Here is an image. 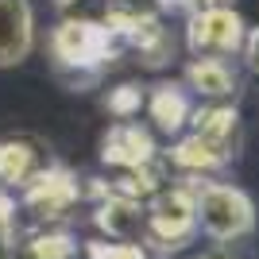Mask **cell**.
<instances>
[{"label":"cell","mask_w":259,"mask_h":259,"mask_svg":"<svg viewBox=\"0 0 259 259\" xmlns=\"http://www.w3.org/2000/svg\"><path fill=\"white\" fill-rule=\"evenodd\" d=\"M101 159L116 170H140L147 162L159 159L147 128H140L136 120H120L116 128H108V136L101 140Z\"/></svg>","instance_id":"cell-8"},{"label":"cell","mask_w":259,"mask_h":259,"mask_svg":"<svg viewBox=\"0 0 259 259\" xmlns=\"http://www.w3.org/2000/svg\"><path fill=\"white\" fill-rule=\"evenodd\" d=\"M43 166H47V155L35 140H27V136L0 140V182L4 186H27Z\"/></svg>","instance_id":"cell-10"},{"label":"cell","mask_w":259,"mask_h":259,"mask_svg":"<svg viewBox=\"0 0 259 259\" xmlns=\"http://www.w3.org/2000/svg\"><path fill=\"white\" fill-rule=\"evenodd\" d=\"M35 51L31 0H0V70L20 66Z\"/></svg>","instance_id":"cell-7"},{"label":"cell","mask_w":259,"mask_h":259,"mask_svg":"<svg viewBox=\"0 0 259 259\" xmlns=\"http://www.w3.org/2000/svg\"><path fill=\"white\" fill-rule=\"evenodd\" d=\"M197 259H248V255L240 251V244H236V240H213V248H209V251H201Z\"/></svg>","instance_id":"cell-17"},{"label":"cell","mask_w":259,"mask_h":259,"mask_svg":"<svg viewBox=\"0 0 259 259\" xmlns=\"http://www.w3.org/2000/svg\"><path fill=\"white\" fill-rule=\"evenodd\" d=\"M85 259H147V248L136 240H93L85 244Z\"/></svg>","instance_id":"cell-14"},{"label":"cell","mask_w":259,"mask_h":259,"mask_svg":"<svg viewBox=\"0 0 259 259\" xmlns=\"http://www.w3.org/2000/svg\"><path fill=\"white\" fill-rule=\"evenodd\" d=\"M140 108H143V89L140 85H120V89L108 93V112H112V116L132 120Z\"/></svg>","instance_id":"cell-15"},{"label":"cell","mask_w":259,"mask_h":259,"mask_svg":"<svg viewBox=\"0 0 259 259\" xmlns=\"http://www.w3.org/2000/svg\"><path fill=\"white\" fill-rule=\"evenodd\" d=\"M190 120H194L190 136H182L178 147L170 151V162L178 170L194 174V178H205L217 166H225V162L236 159V151H240V116H236V108L209 105V108L190 112Z\"/></svg>","instance_id":"cell-1"},{"label":"cell","mask_w":259,"mask_h":259,"mask_svg":"<svg viewBox=\"0 0 259 259\" xmlns=\"http://www.w3.org/2000/svg\"><path fill=\"white\" fill-rule=\"evenodd\" d=\"M186 85L194 89L197 97L225 101L236 93V70L228 66V58H194L190 70H186Z\"/></svg>","instance_id":"cell-11"},{"label":"cell","mask_w":259,"mask_h":259,"mask_svg":"<svg viewBox=\"0 0 259 259\" xmlns=\"http://www.w3.org/2000/svg\"><path fill=\"white\" fill-rule=\"evenodd\" d=\"M20 190H23V209L35 213L39 221H58V217H66L77 205V197H81L74 174L62 170V166H51V162H47L27 186H20Z\"/></svg>","instance_id":"cell-6"},{"label":"cell","mask_w":259,"mask_h":259,"mask_svg":"<svg viewBox=\"0 0 259 259\" xmlns=\"http://www.w3.org/2000/svg\"><path fill=\"white\" fill-rule=\"evenodd\" d=\"M16 259H77V244L66 232H39L16 248Z\"/></svg>","instance_id":"cell-13"},{"label":"cell","mask_w":259,"mask_h":259,"mask_svg":"<svg viewBox=\"0 0 259 259\" xmlns=\"http://www.w3.org/2000/svg\"><path fill=\"white\" fill-rule=\"evenodd\" d=\"M197 232L194 221V194L190 182L182 186H159L143 201V248L151 244L159 251H178L186 248Z\"/></svg>","instance_id":"cell-3"},{"label":"cell","mask_w":259,"mask_h":259,"mask_svg":"<svg viewBox=\"0 0 259 259\" xmlns=\"http://www.w3.org/2000/svg\"><path fill=\"white\" fill-rule=\"evenodd\" d=\"M244 35H248V27L221 0L194 8V16L186 23V43L194 51V58H232L244 47Z\"/></svg>","instance_id":"cell-5"},{"label":"cell","mask_w":259,"mask_h":259,"mask_svg":"<svg viewBox=\"0 0 259 259\" xmlns=\"http://www.w3.org/2000/svg\"><path fill=\"white\" fill-rule=\"evenodd\" d=\"M97 228L108 240H136L143 244V201H132V197L120 194H101V205L93 213Z\"/></svg>","instance_id":"cell-9"},{"label":"cell","mask_w":259,"mask_h":259,"mask_svg":"<svg viewBox=\"0 0 259 259\" xmlns=\"http://www.w3.org/2000/svg\"><path fill=\"white\" fill-rule=\"evenodd\" d=\"M143 105H147V116L162 132H182L190 124V112H194V105H190L182 85H155L151 97H143Z\"/></svg>","instance_id":"cell-12"},{"label":"cell","mask_w":259,"mask_h":259,"mask_svg":"<svg viewBox=\"0 0 259 259\" xmlns=\"http://www.w3.org/2000/svg\"><path fill=\"white\" fill-rule=\"evenodd\" d=\"M190 194H194L197 232H205L209 240H244L255 228V201L240 186L197 178L190 182Z\"/></svg>","instance_id":"cell-2"},{"label":"cell","mask_w":259,"mask_h":259,"mask_svg":"<svg viewBox=\"0 0 259 259\" xmlns=\"http://www.w3.org/2000/svg\"><path fill=\"white\" fill-rule=\"evenodd\" d=\"M221 4H228V8L236 12L240 16V23H244V27H259V0H221Z\"/></svg>","instance_id":"cell-16"},{"label":"cell","mask_w":259,"mask_h":259,"mask_svg":"<svg viewBox=\"0 0 259 259\" xmlns=\"http://www.w3.org/2000/svg\"><path fill=\"white\" fill-rule=\"evenodd\" d=\"M244 62H248V70L251 74H259V27H251L248 35H244Z\"/></svg>","instance_id":"cell-18"},{"label":"cell","mask_w":259,"mask_h":259,"mask_svg":"<svg viewBox=\"0 0 259 259\" xmlns=\"http://www.w3.org/2000/svg\"><path fill=\"white\" fill-rule=\"evenodd\" d=\"M51 51L62 70L97 74L116 54V31L105 27V23H93V20H62L58 31L51 35Z\"/></svg>","instance_id":"cell-4"}]
</instances>
